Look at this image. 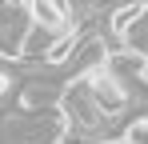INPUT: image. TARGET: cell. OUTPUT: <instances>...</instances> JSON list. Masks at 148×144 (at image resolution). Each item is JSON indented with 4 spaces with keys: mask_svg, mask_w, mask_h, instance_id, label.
I'll use <instances>...</instances> for the list:
<instances>
[{
    "mask_svg": "<svg viewBox=\"0 0 148 144\" xmlns=\"http://www.w3.org/2000/svg\"><path fill=\"white\" fill-rule=\"evenodd\" d=\"M84 80H88V92H92V100L104 108V116H120L124 108L132 104L128 80H120L116 72L108 68V64H104V68H96V72H88Z\"/></svg>",
    "mask_w": 148,
    "mask_h": 144,
    "instance_id": "cell-1",
    "label": "cell"
},
{
    "mask_svg": "<svg viewBox=\"0 0 148 144\" xmlns=\"http://www.w3.org/2000/svg\"><path fill=\"white\" fill-rule=\"evenodd\" d=\"M144 0H128V4H124V8H112V12H108V28H112V36H128V28H132V24L140 20V16H144Z\"/></svg>",
    "mask_w": 148,
    "mask_h": 144,
    "instance_id": "cell-2",
    "label": "cell"
},
{
    "mask_svg": "<svg viewBox=\"0 0 148 144\" xmlns=\"http://www.w3.org/2000/svg\"><path fill=\"white\" fill-rule=\"evenodd\" d=\"M56 36H64V32H52V28L32 24L28 36H24V56H48V48L56 44Z\"/></svg>",
    "mask_w": 148,
    "mask_h": 144,
    "instance_id": "cell-3",
    "label": "cell"
},
{
    "mask_svg": "<svg viewBox=\"0 0 148 144\" xmlns=\"http://www.w3.org/2000/svg\"><path fill=\"white\" fill-rule=\"evenodd\" d=\"M124 48H132V52H140V56H148V8L144 16L128 28V36H124Z\"/></svg>",
    "mask_w": 148,
    "mask_h": 144,
    "instance_id": "cell-4",
    "label": "cell"
},
{
    "mask_svg": "<svg viewBox=\"0 0 148 144\" xmlns=\"http://www.w3.org/2000/svg\"><path fill=\"white\" fill-rule=\"evenodd\" d=\"M140 84H144V88H148V64H144V72H140Z\"/></svg>",
    "mask_w": 148,
    "mask_h": 144,
    "instance_id": "cell-5",
    "label": "cell"
},
{
    "mask_svg": "<svg viewBox=\"0 0 148 144\" xmlns=\"http://www.w3.org/2000/svg\"><path fill=\"white\" fill-rule=\"evenodd\" d=\"M96 144H124V136H116V140H96Z\"/></svg>",
    "mask_w": 148,
    "mask_h": 144,
    "instance_id": "cell-6",
    "label": "cell"
}]
</instances>
